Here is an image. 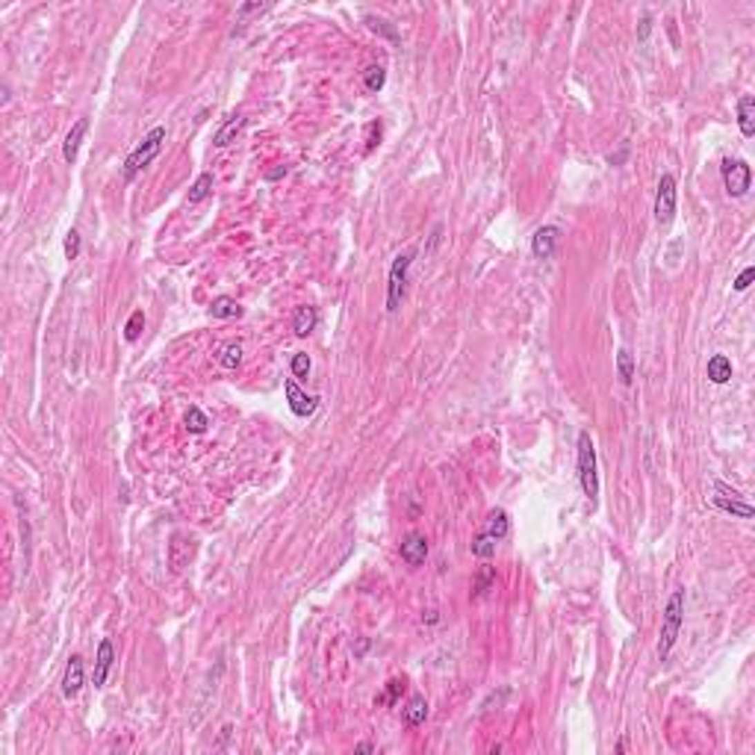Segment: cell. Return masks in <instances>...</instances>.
Wrapping results in <instances>:
<instances>
[{"label": "cell", "instance_id": "cell-40", "mask_svg": "<svg viewBox=\"0 0 755 755\" xmlns=\"http://www.w3.org/2000/svg\"><path fill=\"white\" fill-rule=\"evenodd\" d=\"M422 620H425V622H431V626H434V622H437V620H440V617H437V611H428V614H425Z\"/></svg>", "mask_w": 755, "mask_h": 755}, {"label": "cell", "instance_id": "cell-24", "mask_svg": "<svg viewBox=\"0 0 755 755\" xmlns=\"http://www.w3.org/2000/svg\"><path fill=\"white\" fill-rule=\"evenodd\" d=\"M496 543L499 540H493L487 531H478L475 537H472V555L475 557H493L496 555Z\"/></svg>", "mask_w": 755, "mask_h": 755}, {"label": "cell", "instance_id": "cell-18", "mask_svg": "<svg viewBox=\"0 0 755 755\" xmlns=\"http://www.w3.org/2000/svg\"><path fill=\"white\" fill-rule=\"evenodd\" d=\"M316 322H319V313H316V307H310V304H301V307L295 310V316H292L295 336H307L313 327H316Z\"/></svg>", "mask_w": 755, "mask_h": 755}, {"label": "cell", "instance_id": "cell-17", "mask_svg": "<svg viewBox=\"0 0 755 755\" xmlns=\"http://www.w3.org/2000/svg\"><path fill=\"white\" fill-rule=\"evenodd\" d=\"M738 124L747 139L755 136V97L752 95H743L738 101Z\"/></svg>", "mask_w": 755, "mask_h": 755}, {"label": "cell", "instance_id": "cell-36", "mask_svg": "<svg viewBox=\"0 0 755 755\" xmlns=\"http://www.w3.org/2000/svg\"><path fill=\"white\" fill-rule=\"evenodd\" d=\"M381 142V124L375 122V124H369V139H366V157L372 154V151H375V145Z\"/></svg>", "mask_w": 755, "mask_h": 755}, {"label": "cell", "instance_id": "cell-30", "mask_svg": "<svg viewBox=\"0 0 755 755\" xmlns=\"http://www.w3.org/2000/svg\"><path fill=\"white\" fill-rule=\"evenodd\" d=\"M80 248H83V239H80V231H71L65 233V245H62V251H65V260H77L80 257Z\"/></svg>", "mask_w": 755, "mask_h": 755}, {"label": "cell", "instance_id": "cell-6", "mask_svg": "<svg viewBox=\"0 0 755 755\" xmlns=\"http://www.w3.org/2000/svg\"><path fill=\"white\" fill-rule=\"evenodd\" d=\"M720 174H723V186L732 198H743L749 192V183H752V169L747 166V160H723L720 166Z\"/></svg>", "mask_w": 755, "mask_h": 755}, {"label": "cell", "instance_id": "cell-26", "mask_svg": "<svg viewBox=\"0 0 755 755\" xmlns=\"http://www.w3.org/2000/svg\"><path fill=\"white\" fill-rule=\"evenodd\" d=\"M218 363H222L224 369H239V363H242V345H239V343H227L222 348V354H218Z\"/></svg>", "mask_w": 755, "mask_h": 755}, {"label": "cell", "instance_id": "cell-11", "mask_svg": "<svg viewBox=\"0 0 755 755\" xmlns=\"http://www.w3.org/2000/svg\"><path fill=\"white\" fill-rule=\"evenodd\" d=\"M557 242H561V231H557L555 224H543L531 236V254L537 257V260H549L555 254Z\"/></svg>", "mask_w": 755, "mask_h": 755}, {"label": "cell", "instance_id": "cell-29", "mask_svg": "<svg viewBox=\"0 0 755 755\" xmlns=\"http://www.w3.org/2000/svg\"><path fill=\"white\" fill-rule=\"evenodd\" d=\"M401 694H404V678H390V682H387V694L378 696L375 703L378 705H396Z\"/></svg>", "mask_w": 755, "mask_h": 755}, {"label": "cell", "instance_id": "cell-4", "mask_svg": "<svg viewBox=\"0 0 755 755\" xmlns=\"http://www.w3.org/2000/svg\"><path fill=\"white\" fill-rule=\"evenodd\" d=\"M413 257L417 251H401V254L392 260L390 266V278H387V313H396L404 301V289H408V271L413 266Z\"/></svg>", "mask_w": 755, "mask_h": 755}, {"label": "cell", "instance_id": "cell-27", "mask_svg": "<svg viewBox=\"0 0 755 755\" xmlns=\"http://www.w3.org/2000/svg\"><path fill=\"white\" fill-rule=\"evenodd\" d=\"M142 331H145V313L133 310V313H130V319H127V325H124V339H127V343H136V339L142 336Z\"/></svg>", "mask_w": 755, "mask_h": 755}, {"label": "cell", "instance_id": "cell-32", "mask_svg": "<svg viewBox=\"0 0 755 755\" xmlns=\"http://www.w3.org/2000/svg\"><path fill=\"white\" fill-rule=\"evenodd\" d=\"M266 9H271V3H242V6L236 9V21H239V24H245L248 15H262Z\"/></svg>", "mask_w": 755, "mask_h": 755}, {"label": "cell", "instance_id": "cell-31", "mask_svg": "<svg viewBox=\"0 0 755 755\" xmlns=\"http://www.w3.org/2000/svg\"><path fill=\"white\" fill-rule=\"evenodd\" d=\"M310 369H313V360H310V354L298 352V354L292 357V378H307V375H310Z\"/></svg>", "mask_w": 755, "mask_h": 755}, {"label": "cell", "instance_id": "cell-3", "mask_svg": "<svg viewBox=\"0 0 755 755\" xmlns=\"http://www.w3.org/2000/svg\"><path fill=\"white\" fill-rule=\"evenodd\" d=\"M578 481H582L584 496L590 499V505H596L599 499V472H596V446L590 440V434H578Z\"/></svg>", "mask_w": 755, "mask_h": 755}, {"label": "cell", "instance_id": "cell-12", "mask_svg": "<svg viewBox=\"0 0 755 755\" xmlns=\"http://www.w3.org/2000/svg\"><path fill=\"white\" fill-rule=\"evenodd\" d=\"M83 678H86L83 658H80V655H71L68 664H65V673H62V696L65 699L77 696L83 691Z\"/></svg>", "mask_w": 755, "mask_h": 755}, {"label": "cell", "instance_id": "cell-8", "mask_svg": "<svg viewBox=\"0 0 755 755\" xmlns=\"http://www.w3.org/2000/svg\"><path fill=\"white\" fill-rule=\"evenodd\" d=\"M711 501H714L720 510L732 513V517H740V519H749L752 513H755L749 501H743V496L738 493V490L726 487L723 481H714V496H711Z\"/></svg>", "mask_w": 755, "mask_h": 755}, {"label": "cell", "instance_id": "cell-13", "mask_svg": "<svg viewBox=\"0 0 755 755\" xmlns=\"http://www.w3.org/2000/svg\"><path fill=\"white\" fill-rule=\"evenodd\" d=\"M86 133H89V118H77L74 127L68 130V136H65V142H62V160L68 162V166H74V160H77Z\"/></svg>", "mask_w": 755, "mask_h": 755}, {"label": "cell", "instance_id": "cell-28", "mask_svg": "<svg viewBox=\"0 0 755 755\" xmlns=\"http://www.w3.org/2000/svg\"><path fill=\"white\" fill-rule=\"evenodd\" d=\"M207 425H210V419H207V413L201 408H189V410H186V428H189L192 434H204Z\"/></svg>", "mask_w": 755, "mask_h": 755}, {"label": "cell", "instance_id": "cell-5", "mask_svg": "<svg viewBox=\"0 0 755 755\" xmlns=\"http://www.w3.org/2000/svg\"><path fill=\"white\" fill-rule=\"evenodd\" d=\"M676 198H678V186L670 171L661 174L658 189H655V222L661 227H670L676 218Z\"/></svg>", "mask_w": 755, "mask_h": 755}, {"label": "cell", "instance_id": "cell-14", "mask_svg": "<svg viewBox=\"0 0 755 755\" xmlns=\"http://www.w3.org/2000/svg\"><path fill=\"white\" fill-rule=\"evenodd\" d=\"M113 661H115V647H113V640H101L97 643V658H95V687H104L106 685V676L109 670H113Z\"/></svg>", "mask_w": 755, "mask_h": 755}, {"label": "cell", "instance_id": "cell-33", "mask_svg": "<svg viewBox=\"0 0 755 755\" xmlns=\"http://www.w3.org/2000/svg\"><path fill=\"white\" fill-rule=\"evenodd\" d=\"M366 24H369V30H375V32H381V36L399 41V32L392 30V27H387V21H381V18H375V15H366Z\"/></svg>", "mask_w": 755, "mask_h": 755}, {"label": "cell", "instance_id": "cell-35", "mask_svg": "<svg viewBox=\"0 0 755 755\" xmlns=\"http://www.w3.org/2000/svg\"><path fill=\"white\" fill-rule=\"evenodd\" d=\"M752 278H755V269L749 266V269H743V271H740V275H738V280L732 283V287H735V292H743V289H747L749 283H752Z\"/></svg>", "mask_w": 755, "mask_h": 755}, {"label": "cell", "instance_id": "cell-20", "mask_svg": "<svg viewBox=\"0 0 755 755\" xmlns=\"http://www.w3.org/2000/svg\"><path fill=\"white\" fill-rule=\"evenodd\" d=\"M425 720H428V703H425V696H410L408 705H404V723L422 726Z\"/></svg>", "mask_w": 755, "mask_h": 755}, {"label": "cell", "instance_id": "cell-22", "mask_svg": "<svg viewBox=\"0 0 755 755\" xmlns=\"http://www.w3.org/2000/svg\"><path fill=\"white\" fill-rule=\"evenodd\" d=\"M213 195V174L210 171H204L198 174V180L192 183V189H189V204H201L207 201Z\"/></svg>", "mask_w": 755, "mask_h": 755}, {"label": "cell", "instance_id": "cell-9", "mask_svg": "<svg viewBox=\"0 0 755 755\" xmlns=\"http://www.w3.org/2000/svg\"><path fill=\"white\" fill-rule=\"evenodd\" d=\"M283 392H287L289 410H292L298 419H310L313 413H316V408H319V399H316V396H307V392L298 387V381H295V378H287V381H283Z\"/></svg>", "mask_w": 755, "mask_h": 755}, {"label": "cell", "instance_id": "cell-21", "mask_svg": "<svg viewBox=\"0 0 755 755\" xmlns=\"http://www.w3.org/2000/svg\"><path fill=\"white\" fill-rule=\"evenodd\" d=\"M210 316L213 319H236V316H242V307H239V301L222 295V298H216L210 304Z\"/></svg>", "mask_w": 755, "mask_h": 755}, {"label": "cell", "instance_id": "cell-15", "mask_svg": "<svg viewBox=\"0 0 755 755\" xmlns=\"http://www.w3.org/2000/svg\"><path fill=\"white\" fill-rule=\"evenodd\" d=\"M242 127H245V115H242V113L231 115V118H227V122H224L222 127L216 130L213 145H216V148H227V145H231V142H236V136H239V133H242Z\"/></svg>", "mask_w": 755, "mask_h": 755}, {"label": "cell", "instance_id": "cell-2", "mask_svg": "<svg viewBox=\"0 0 755 755\" xmlns=\"http://www.w3.org/2000/svg\"><path fill=\"white\" fill-rule=\"evenodd\" d=\"M162 145H166V127H154V130H151V133H148V136L142 139L139 145H136V148L127 154V160H124V169H122L124 180H136V174H139V171H145V169L151 166V162H154V160L160 157Z\"/></svg>", "mask_w": 755, "mask_h": 755}, {"label": "cell", "instance_id": "cell-10", "mask_svg": "<svg viewBox=\"0 0 755 755\" xmlns=\"http://www.w3.org/2000/svg\"><path fill=\"white\" fill-rule=\"evenodd\" d=\"M399 552H401V561L408 566H422L425 557H428V537H425L422 531H408L401 537Z\"/></svg>", "mask_w": 755, "mask_h": 755}, {"label": "cell", "instance_id": "cell-19", "mask_svg": "<svg viewBox=\"0 0 755 755\" xmlns=\"http://www.w3.org/2000/svg\"><path fill=\"white\" fill-rule=\"evenodd\" d=\"M708 381L711 384H729L732 381V360L726 354H714L708 360Z\"/></svg>", "mask_w": 755, "mask_h": 755}, {"label": "cell", "instance_id": "cell-37", "mask_svg": "<svg viewBox=\"0 0 755 755\" xmlns=\"http://www.w3.org/2000/svg\"><path fill=\"white\" fill-rule=\"evenodd\" d=\"M649 30H652V18H649V15H643V18H640L638 39H640V41H647V39H649Z\"/></svg>", "mask_w": 755, "mask_h": 755}, {"label": "cell", "instance_id": "cell-38", "mask_svg": "<svg viewBox=\"0 0 755 755\" xmlns=\"http://www.w3.org/2000/svg\"><path fill=\"white\" fill-rule=\"evenodd\" d=\"M287 171H289L287 166H280V169H275V171H266V180H280Z\"/></svg>", "mask_w": 755, "mask_h": 755}, {"label": "cell", "instance_id": "cell-16", "mask_svg": "<svg viewBox=\"0 0 755 755\" xmlns=\"http://www.w3.org/2000/svg\"><path fill=\"white\" fill-rule=\"evenodd\" d=\"M481 531H487L493 540H505L508 534H510V519H508V513L496 508V510H490L487 513V522H484V528Z\"/></svg>", "mask_w": 755, "mask_h": 755}, {"label": "cell", "instance_id": "cell-23", "mask_svg": "<svg viewBox=\"0 0 755 755\" xmlns=\"http://www.w3.org/2000/svg\"><path fill=\"white\" fill-rule=\"evenodd\" d=\"M617 375H620V381L626 387L634 381V354L626 352V348H620V352H617Z\"/></svg>", "mask_w": 755, "mask_h": 755}, {"label": "cell", "instance_id": "cell-39", "mask_svg": "<svg viewBox=\"0 0 755 755\" xmlns=\"http://www.w3.org/2000/svg\"><path fill=\"white\" fill-rule=\"evenodd\" d=\"M354 749H357V752H375V747H372V743H357Z\"/></svg>", "mask_w": 755, "mask_h": 755}, {"label": "cell", "instance_id": "cell-1", "mask_svg": "<svg viewBox=\"0 0 755 755\" xmlns=\"http://www.w3.org/2000/svg\"><path fill=\"white\" fill-rule=\"evenodd\" d=\"M682 620H685V587H676L673 596L667 599L664 620H661V638H658V658L661 661L670 658V652L678 640V631H682Z\"/></svg>", "mask_w": 755, "mask_h": 755}, {"label": "cell", "instance_id": "cell-34", "mask_svg": "<svg viewBox=\"0 0 755 755\" xmlns=\"http://www.w3.org/2000/svg\"><path fill=\"white\" fill-rule=\"evenodd\" d=\"M490 584H493V570H484L478 575V582H475V596H484L487 590H490Z\"/></svg>", "mask_w": 755, "mask_h": 755}, {"label": "cell", "instance_id": "cell-25", "mask_svg": "<svg viewBox=\"0 0 755 755\" xmlns=\"http://www.w3.org/2000/svg\"><path fill=\"white\" fill-rule=\"evenodd\" d=\"M384 83H387L384 65H369V68L363 71V86H366L369 92H381V89H384Z\"/></svg>", "mask_w": 755, "mask_h": 755}, {"label": "cell", "instance_id": "cell-7", "mask_svg": "<svg viewBox=\"0 0 755 755\" xmlns=\"http://www.w3.org/2000/svg\"><path fill=\"white\" fill-rule=\"evenodd\" d=\"M195 549H198V540H195L189 531H174L171 534V540H169V566H171L174 575H180L186 566L192 564Z\"/></svg>", "mask_w": 755, "mask_h": 755}]
</instances>
